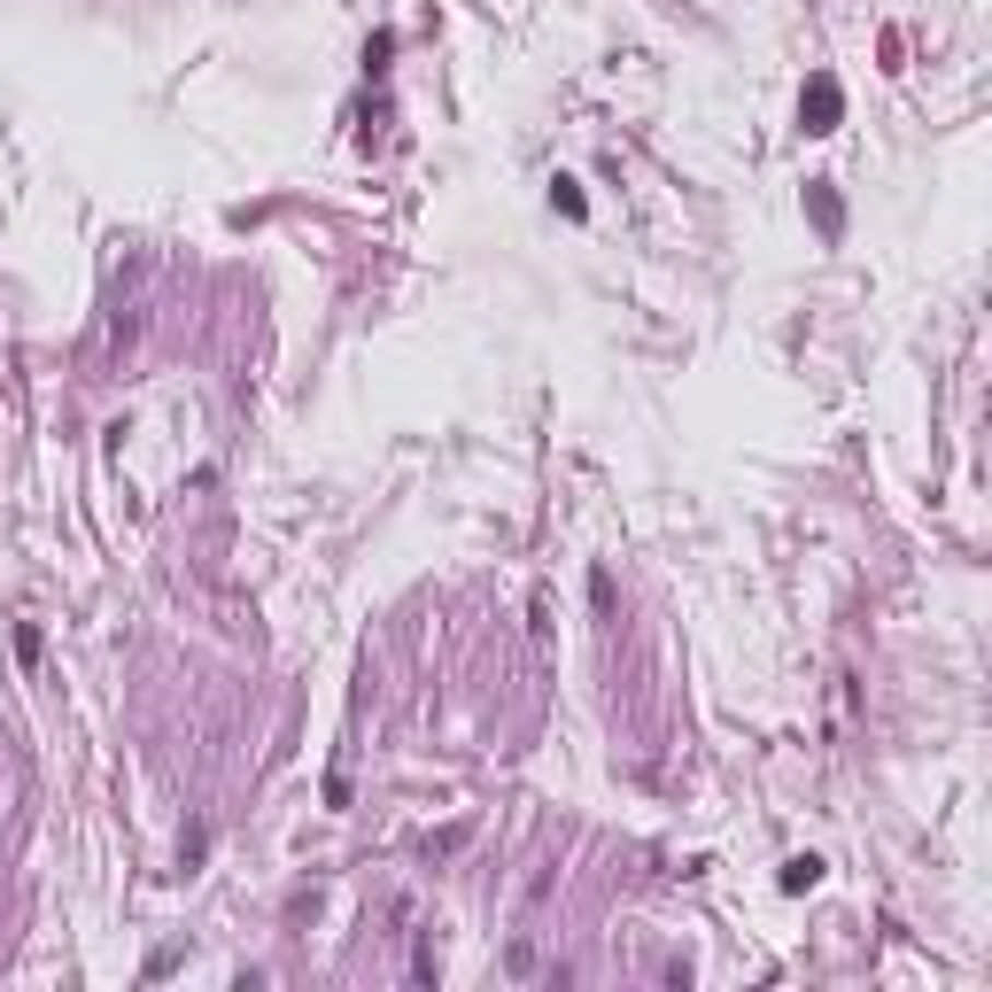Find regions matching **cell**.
I'll return each instance as SVG.
<instances>
[{
	"instance_id": "2",
	"label": "cell",
	"mask_w": 992,
	"mask_h": 992,
	"mask_svg": "<svg viewBox=\"0 0 992 992\" xmlns=\"http://www.w3.org/2000/svg\"><path fill=\"white\" fill-rule=\"evenodd\" d=\"M815 876H822V861H791V868H783V891H806Z\"/></svg>"
},
{
	"instance_id": "1",
	"label": "cell",
	"mask_w": 992,
	"mask_h": 992,
	"mask_svg": "<svg viewBox=\"0 0 992 992\" xmlns=\"http://www.w3.org/2000/svg\"><path fill=\"white\" fill-rule=\"evenodd\" d=\"M830 125H838V85L815 78V85H806V132H830Z\"/></svg>"
}]
</instances>
